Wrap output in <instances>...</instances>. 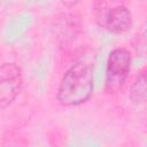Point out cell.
<instances>
[{"mask_svg":"<svg viewBox=\"0 0 147 147\" xmlns=\"http://www.w3.org/2000/svg\"><path fill=\"white\" fill-rule=\"evenodd\" d=\"M130 99L133 103H142L146 100V74L142 71L134 80L130 90Z\"/></svg>","mask_w":147,"mask_h":147,"instance_id":"obj_5","label":"cell"},{"mask_svg":"<svg viewBox=\"0 0 147 147\" xmlns=\"http://www.w3.org/2000/svg\"><path fill=\"white\" fill-rule=\"evenodd\" d=\"M131 68V55L125 48L114 49L108 57L106 72V92L116 93L123 86Z\"/></svg>","mask_w":147,"mask_h":147,"instance_id":"obj_3","label":"cell"},{"mask_svg":"<svg viewBox=\"0 0 147 147\" xmlns=\"http://www.w3.org/2000/svg\"><path fill=\"white\" fill-rule=\"evenodd\" d=\"M95 20L98 24L109 32L123 33L127 31L132 24L130 10L122 3L115 5L109 0H98L95 5Z\"/></svg>","mask_w":147,"mask_h":147,"instance_id":"obj_2","label":"cell"},{"mask_svg":"<svg viewBox=\"0 0 147 147\" xmlns=\"http://www.w3.org/2000/svg\"><path fill=\"white\" fill-rule=\"evenodd\" d=\"M22 84V72L15 63H5L0 67V107H7L16 99Z\"/></svg>","mask_w":147,"mask_h":147,"instance_id":"obj_4","label":"cell"},{"mask_svg":"<svg viewBox=\"0 0 147 147\" xmlns=\"http://www.w3.org/2000/svg\"><path fill=\"white\" fill-rule=\"evenodd\" d=\"M93 92V69L86 63L74 64L63 76L57 100L63 106H78L85 102Z\"/></svg>","mask_w":147,"mask_h":147,"instance_id":"obj_1","label":"cell"}]
</instances>
